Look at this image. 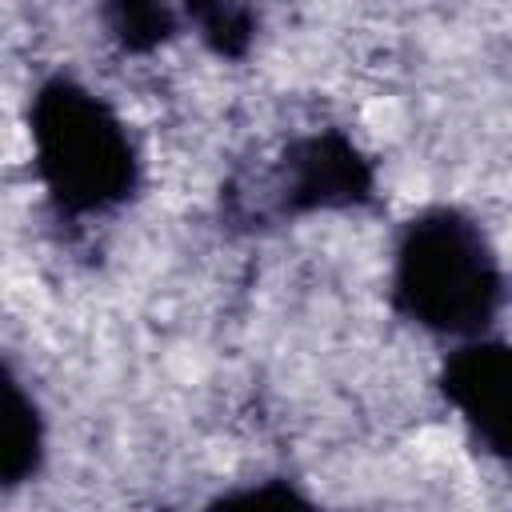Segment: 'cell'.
Segmentation results:
<instances>
[{"instance_id": "4", "label": "cell", "mask_w": 512, "mask_h": 512, "mask_svg": "<svg viewBox=\"0 0 512 512\" xmlns=\"http://www.w3.org/2000/svg\"><path fill=\"white\" fill-rule=\"evenodd\" d=\"M372 196V168L340 132H312L288 144L276 172L280 212L352 208Z\"/></svg>"}, {"instance_id": "3", "label": "cell", "mask_w": 512, "mask_h": 512, "mask_svg": "<svg viewBox=\"0 0 512 512\" xmlns=\"http://www.w3.org/2000/svg\"><path fill=\"white\" fill-rule=\"evenodd\" d=\"M440 392L464 420L476 448L496 460H512V344L472 336L448 352L440 368Z\"/></svg>"}, {"instance_id": "6", "label": "cell", "mask_w": 512, "mask_h": 512, "mask_svg": "<svg viewBox=\"0 0 512 512\" xmlns=\"http://www.w3.org/2000/svg\"><path fill=\"white\" fill-rule=\"evenodd\" d=\"M100 20L124 52H152L180 28L172 0H104Z\"/></svg>"}, {"instance_id": "1", "label": "cell", "mask_w": 512, "mask_h": 512, "mask_svg": "<svg viewBox=\"0 0 512 512\" xmlns=\"http://www.w3.org/2000/svg\"><path fill=\"white\" fill-rule=\"evenodd\" d=\"M392 304L432 336H484L504 304V272L484 228L448 204L412 216L392 256Z\"/></svg>"}, {"instance_id": "5", "label": "cell", "mask_w": 512, "mask_h": 512, "mask_svg": "<svg viewBox=\"0 0 512 512\" xmlns=\"http://www.w3.org/2000/svg\"><path fill=\"white\" fill-rule=\"evenodd\" d=\"M44 460V420L36 400L20 388V380L8 372L4 380V432H0V476L8 488L36 476Z\"/></svg>"}, {"instance_id": "2", "label": "cell", "mask_w": 512, "mask_h": 512, "mask_svg": "<svg viewBox=\"0 0 512 512\" xmlns=\"http://www.w3.org/2000/svg\"><path fill=\"white\" fill-rule=\"evenodd\" d=\"M32 164L48 200L68 216L120 208L140 180L136 144L116 108L72 76H52L28 104Z\"/></svg>"}, {"instance_id": "7", "label": "cell", "mask_w": 512, "mask_h": 512, "mask_svg": "<svg viewBox=\"0 0 512 512\" xmlns=\"http://www.w3.org/2000/svg\"><path fill=\"white\" fill-rule=\"evenodd\" d=\"M188 24L216 56H244L256 32L252 0H180Z\"/></svg>"}]
</instances>
